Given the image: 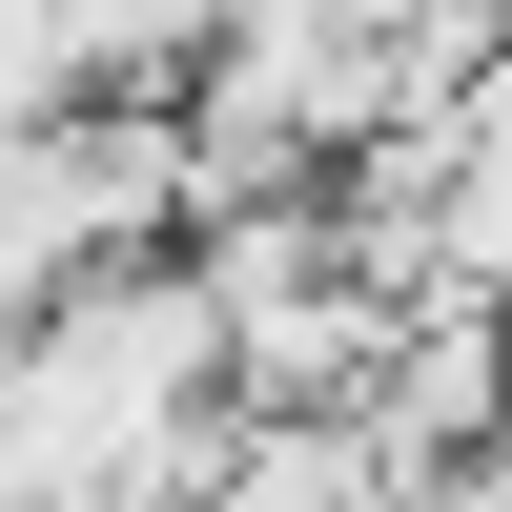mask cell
Instances as JSON below:
<instances>
[{
  "mask_svg": "<svg viewBox=\"0 0 512 512\" xmlns=\"http://www.w3.org/2000/svg\"><path fill=\"white\" fill-rule=\"evenodd\" d=\"M226 308H205L185 246H144V267H82L62 308H21V349H0V512L41 492H185L205 451H226Z\"/></svg>",
  "mask_w": 512,
  "mask_h": 512,
  "instance_id": "1",
  "label": "cell"
},
{
  "mask_svg": "<svg viewBox=\"0 0 512 512\" xmlns=\"http://www.w3.org/2000/svg\"><path fill=\"white\" fill-rule=\"evenodd\" d=\"M369 21H390V41H410V62H431V82H472V41L512 21V0H369Z\"/></svg>",
  "mask_w": 512,
  "mask_h": 512,
  "instance_id": "2",
  "label": "cell"
},
{
  "mask_svg": "<svg viewBox=\"0 0 512 512\" xmlns=\"http://www.w3.org/2000/svg\"><path fill=\"white\" fill-rule=\"evenodd\" d=\"M41 512H144V492H41Z\"/></svg>",
  "mask_w": 512,
  "mask_h": 512,
  "instance_id": "3",
  "label": "cell"
},
{
  "mask_svg": "<svg viewBox=\"0 0 512 512\" xmlns=\"http://www.w3.org/2000/svg\"><path fill=\"white\" fill-rule=\"evenodd\" d=\"M0 349H21V308H0Z\"/></svg>",
  "mask_w": 512,
  "mask_h": 512,
  "instance_id": "4",
  "label": "cell"
}]
</instances>
